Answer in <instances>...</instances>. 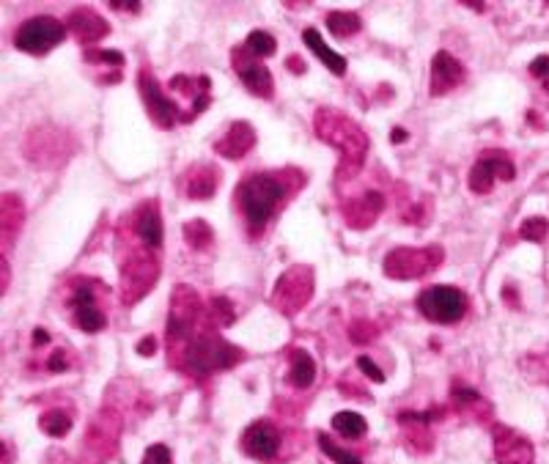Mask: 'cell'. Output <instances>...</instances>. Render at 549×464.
<instances>
[{
	"instance_id": "cell-43",
	"label": "cell",
	"mask_w": 549,
	"mask_h": 464,
	"mask_svg": "<svg viewBox=\"0 0 549 464\" xmlns=\"http://www.w3.org/2000/svg\"><path fill=\"white\" fill-rule=\"evenodd\" d=\"M108 6L113 11H130V14H138L140 11V3H135V0H110Z\"/></svg>"
},
{
	"instance_id": "cell-41",
	"label": "cell",
	"mask_w": 549,
	"mask_h": 464,
	"mask_svg": "<svg viewBox=\"0 0 549 464\" xmlns=\"http://www.w3.org/2000/svg\"><path fill=\"white\" fill-rule=\"evenodd\" d=\"M357 368H360V371H363V377H368L371 382H385V371H382V368H379L368 355L357 357Z\"/></svg>"
},
{
	"instance_id": "cell-34",
	"label": "cell",
	"mask_w": 549,
	"mask_h": 464,
	"mask_svg": "<svg viewBox=\"0 0 549 464\" xmlns=\"http://www.w3.org/2000/svg\"><path fill=\"white\" fill-rule=\"evenodd\" d=\"M245 47H248L256 58H270V55H275V50H278V42H275L272 33L253 31L248 39H245Z\"/></svg>"
},
{
	"instance_id": "cell-8",
	"label": "cell",
	"mask_w": 549,
	"mask_h": 464,
	"mask_svg": "<svg viewBox=\"0 0 549 464\" xmlns=\"http://www.w3.org/2000/svg\"><path fill=\"white\" fill-rule=\"evenodd\" d=\"M313 286H316L313 267H308V264H294L272 286L270 305L275 311L283 313V316H294V313H300L305 305L311 303Z\"/></svg>"
},
{
	"instance_id": "cell-37",
	"label": "cell",
	"mask_w": 549,
	"mask_h": 464,
	"mask_svg": "<svg viewBox=\"0 0 549 464\" xmlns=\"http://www.w3.org/2000/svg\"><path fill=\"white\" fill-rule=\"evenodd\" d=\"M209 313H212V319L217 322V327L234 324V308H231V303H228L226 297H215V300L209 303Z\"/></svg>"
},
{
	"instance_id": "cell-31",
	"label": "cell",
	"mask_w": 549,
	"mask_h": 464,
	"mask_svg": "<svg viewBox=\"0 0 549 464\" xmlns=\"http://www.w3.org/2000/svg\"><path fill=\"white\" fill-rule=\"evenodd\" d=\"M327 28L338 39H346V36H355L363 28V20L357 17L355 11H330L327 14Z\"/></svg>"
},
{
	"instance_id": "cell-6",
	"label": "cell",
	"mask_w": 549,
	"mask_h": 464,
	"mask_svg": "<svg viewBox=\"0 0 549 464\" xmlns=\"http://www.w3.org/2000/svg\"><path fill=\"white\" fill-rule=\"evenodd\" d=\"M108 286L97 278H77L69 286V311L72 322L83 333L94 335L108 327Z\"/></svg>"
},
{
	"instance_id": "cell-44",
	"label": "cell",
	"mask_w": 549,
	"mask_h": 464,
	"mask_svg": "<svg viewBox=\"0 0 549 464\" xmlns=\"http://www.w3.org/2000/svg\"><path fill=\"white\" fill-rule=\"evenodd\" d=\"M138 352L143 357H151V355H154V352H157V341H154L151 335H149V338H143V341H140V344H138Z\"/></svg>"
},
{
	"instance_id": "cell-42",
	"label": "cell",
	"mask_w": 549,
	"mask_h": 464,
	"mask_svg": "<svg viewBox=\"0 0 549 464\" xmlns=\"http://www.w3.org/2000/svg\"><path fill=\"white\" fill-rule=\"evenodd\" d=\"M69 368V355L66 352H53L47 360V371H66Z\"/></svg>"
},
{
	"instance_id": "cell-39",
	"label": "cell",
	"mask_w": 549,
	"mask_h": 464,
	"mask_svg": "<svg viewBox=\"0 0 549 464\" xmlns=\"http://www.w3.org/2000/svg\"><path fill=\"white\" fill-rule=\"evenodd\" d=\"M349 338H352L355 344H368V341H374V338H377V324L355 322L352 327H349Z\"/></svg>"
},
{
	"instance_id": "cell-22",
	"label": "cell",
	"mask_w": 549,
	"mask_h": 464,
	"mask_svg": "<svg viewBox=\"0 0 549 464\" xmlns=\"http://www.w3.org/2000/svg\"><path fill=\"white\" fill-rule=\"evenodd\" d=\"M434 412H401L399 426L404 429V448L415 454H429L434 437L429 432V423Z\"/></svg>"
},
{
	"instance_id": "cell-2",
	"label": "cell",
	"mask_w": 549,
	"mask_h": 464,
	"mask_svg": "<svg viewBox=\"0 0 549 464\" xmlns=\"http://www.w3.org/2000/svg\"><path fill=\"white\" fill-rule=\"evenodd\" d=\"M313 132L316 138L333 146L338 157V168H335V179L338 182H352L357 173L363 171V162L368 154V135L363 127L352 121L346 113L333 108H319L313 116Z\"/></svg>"
},
{
	"instance_id": "cell-29",
	"label": "cell",
	"mask_w": 549,
	"mask_h": 464,
	"mask_svg": "<svg viewBox=\"0 0 549 464\" xmlns=\"http://www.w3.org/2000/svg\"><path fill=\"white\" fill-rule=\"evenodd\" d=\"M333 429L335 434H341L346 440H360L363 434L368 432V423L363 415H357V412H338L333 418Z\"/></svg>"
},
{
	"instance_id": "cell-11",
	"label": "cell",
	"mask_w": 549,
	"mask_h": 464,
	"mask_svg": "<svg viewBox=\"0 0 549 464\" xmlns=\"http://www.w3.org/2000/svg\"><path fill=\"white\" fill-rule=\"evenodd\" d=\"M138 91L140 99H143V108L149 113V119L154 121L160 130H173V124L182 121V108L162 91V86L157 83V77L151 75L149 66H140Z\"/></svg>"
},
{
	"instance_id": "cell-26",
	"label": "cell",
	"mask_w": 549,
	"mask_h": 464,
	"mask_svg": "<svg viewBox=\"0 0 549 464\" xmlns=\"http://www.w3.org/2000/svg\"><path fill=\"white\" fill-rule=\"evenodd\" d=\"M22 223H25V204L17 193L3 195L0 204V234H3V248H9L11 242L20 234Z\"/></svg>"
},
{
	"instance_id": "cell-1",
	"label": "cell",
	"mask_w": 549,
	"mask_h": 464,
	"mask_svg": "<svg viewBox=\"0 0 549 464\" xmlns=\"http://www.w3.org/2000/svg\"><path fill=\"white\" fill-rule=\"evenodd\" d=\"M305 179L300 171H261L248 173L237 187V209L250 237H261L272 217L278 215L294 190H300Z\"/></svg>"
},
{
	"instance_id": "cell-3",
	"label": "cell",
	"mask_w": 549,
	"mask_h": 464,
	"mask_svg": "<svg viewBox=\"0 0 549 464\" xmlns=\"http://www.w3.org/2000/svg\"><path fill=\"white\" fill-rule=\"evenodd\" d=\"M168 357H171V366L179 368L182 374L209 377L215 371H226V368H234L237 363H242L245 352L239 346L228 344L226 338L217 333L215 319H209L179 352H173Z\"/></svg>"
},
{
	"instance_id": "cell-16",
	"label": "cell",
	"mask_w": 549,
	"mask_h": 464,
	"mask_svg": "<svg viewBox=\"0 0 549 464\" xmlns=\"http://www.w3.org/2000/svg\"><path fill=\"white\" fill-rule=\"evenodd\" d=\"M382 212H385V193H379V190H366L363 195L341 201V215H344L346 226L357 228V231L374 226Z\"/></svg>"
},
{
	"instance_id": "cell-13",
	"label": "cell",
	"mask_w": 549,
	"mask_h": 464,
	"mask_svg": "<svg viewBox=\"0 0 549 464\" xmlns=\"http://www.w3.org/2000/svg\"><path fill=\"white\" fill-rule=\"evenodd\" d=\"M231 64H234V72L239 75V80L245 83L253 97L270 99L275 94V80H272V72L267 66L261 64L256 55L250 53L245 44H239L231 50Z\"/></svg>"
},
{
	"instance_id": "cell-33",
	"label": "cell",
	"mask_w": 549,
	"mask_h": 464,
	"mask_svg": "<svg viewBox=\"0 0 549 464\" xmlns=\"http://www.w3.org/2000/svg\"><path fill=\"white\" fill-rule=\"evenodd\" d=\"M316 443H319V448H322L327 459H333V464H363L360 456L352 454V451H346V448H341L338 443H333V440H330V434L322 432L319 437H316Z\"/></svg>"
},
{
	"instance_id": "cell-28",
	"label": "cell",
	"mask_w": 549,
	"mask_h": 464,
	"mask_svg": "<svg viewBox=\"0 0 549 464\" xmlns=\"http://www.w3.org/2000/svg\"><path fill=\"white\" fill-rule=\"evenodd\" d=\"M316 379V363L305 349H294L289 355V385L297 390L311 388Z\"/></svg>"
},
{
	"instance_id": "cell-23",
	"label": "cell",
	"mask_w": 549,
	"mask_h": 464,
	"mask_svg": "<svg viewBox=\"0 0 549 464\" xmlns=\"http://www.w3.org/2000/svg\"><path fill=\"white\" fill-rule=\"evenodd\" d=\"M220 184V171L215 165H193L182 173V193L190 201H206L217 193Z\"/></svg>"
},
{
	"instance_id": "cell-46",
	"label": "cell",
	"mask_w": 549,
	"mask_h": 464,
	"mask_svg": "<svg viewBox=\"0 0 549 464\" xmlns=\"http://www.w3.org/2000/svg\"><path fill=\"white\" fill-rule=\"evenodd\" d=\"M286 64H289V69L294 72V75H305V61H302V58H297V55H291Z\"/></svg>"
},
{
	"instance_id": "cell-36",
	"label": "cell",
	"mask_w": 549,
	"mask_h": 464,
	"mask_svg": "<svg viewBox=\"0 0 549 464\" xmlns=\"http://www.w3.org/2000/svg\"><path fill=\"white\" fill-rule=\"evenodd\" d=\"M549 234V223L544 217H528L522 226H519V237L528 239V242H544Z\"/></svg>"
},
{
	"instance_id": "cell-35",
	"label": "cell",
	"mask_w": 549,
	"mask_h": 464,
	"mask_svg": "<svg viewBox=\"0 0 549 464\" xmlns=\"http://www.w3.org/2000/svg\"><path fill=\"white\" fill-rule=\"evenodd\" d=\"M83 58H86V64H102V66H110L116 75H124L121 69H124V55L119 53V50H86L83 53Z\"/></svg>"
},
{
	"instance_id": "cell-27",
	"label": "cell",
	"mask_w": 549,
	"mask_h": 464,
	"mask_svg": "<svg viewBox=\"0 0 549 464\" xmlns=\"http://www.w3.org/2000/svg\"><path fill=\"white\" fill-rule=\"evenodd\" d=\"M302 42L311 47V53L316 55V58H319V61H322L333 75L338 77L346 75V66H349L346 64V58L341 53H335L333 47H327V42L322 39V33L316 31V28H305V31H302Z\"/></svg>"
},
{
	"instance_id": "cell-40",
	"label": "cell",
	"mask_w": 549,
	"mask_h": 464,
	"mask_svg": "<svg viewBox=\"0 0 549 464\" xmlns=\"http://www.w3.org/2000/svg\"><path fill=\"white\" fill-rule=\"evenodd\" d=\"M530 75L539 80V86L549 94V55H539L530 61Z\"/></svg>"
},
{
	"instance_id": "cell-12",
	"label": "cell",
	"mask_w": 549,
	"mask_h": 464,
	"mask_svg": "<svg viewBox=\"0 0 549 464\" xmlns=\"http://www.w3.org/2000/svg\"><path fill=\"white\" fill-rule=\"evenodd\" d=\"M517 176V165L511 162L506 152H500V149H486L481 152V157L475 160V165L470 168V190L478 195H486L495 182H511Z\"/></svg>"
},
{
	"instance_id": "cell-20",
	"label": "cell",
	"mask_w": 549,
	"mask_h": 464,
	"mask_svg": "<svg viewBox=\"0 0 549 464\" xmlns=\"http://www.w3.org/2000/svg\"><path fill=\"white\" fill-rule=\"evenodd\" d=\"M464 83V66L459 58H453L451 53H440L431 58V77H429V91L434 97H442L453 88H459Z\"/></svg>"
},
{
	"instance_id": "cell-15",
	"label": "cell",
	"mask_w": 549,
	"mask_h": 464,
	"mask_svg": "<svg viewBox=\"0 0 549 464\" xmlns=\"http://www.w3.org/2000/svg\"><path fill=\"white\" fill-rule=\"evenodd\" d=\"M121 421L113 410H102L91 423L86 437V451L91 454V464L105 462L108 456H113L116 443H119Z\"/></svg>"
},
{
	"instance_id": "cell-32",
	"label": "cell",
	"mask_w": 549,
	"mask_h": 464,
	"mask_svg": "<svg viewBox=\"0 0 549 464\" xmlns=\"http://www.w3.org/2000/svg\"><path fill=\"white\" fill-rule=\"evenodd\" d=\"M39 429H42L47 437L61 440V437H66V434L72 432V418H69V412L64 410H50L39 418Z\"/></svg>"
},
{
	"instance_id": "cell-4",
	"label": "cell",
	"mask_w": 549,
	"mask_h": 464,
	"mask_svg": "<svg viewBox=\"0 0 549 464\" xmlns=\"http://www.w3.org/2000/svg\"><path fill=\"white\" fill-rule=\"evenodd\" d=\"M160 278V259L157 250L138 242L135 248H124V256H119V286L121 303L135 305L154 289Z\"/></svg>"
},
{
	"instance_id": "cell-47",
	"label": "cell",
	"mask_w": 549,
	"mask_h": 464,
	"mask_svg": "<svg viewBox=\"0 0 549 464\" xmlns=\"http://www.w3.org/2000/svg\"><path fill=\"white\" fill-rule=\"evenodd\" d=\"M0 267H3V292L9 289V261H6V256L0 259Z\"/></svg>"
},
{
	"instance_id": "cell-7",
	"label": "cell",
	"mask_w": 549,
	"mask_h": 464,
	"mask_svg": "<svg viewBox=\"0 0 549 464\" xmlns=\"http://www.w3.org/2000/svg\"><path fill=\"white\" fill-rule=\"evenodd\" d=\"M445 261V250L440 245H426V248H393L382 261V272L393 281H418L429 275Z\"/></svg>"
},
{
	"instance_id": "cell-10",
	"label": "cell",
	"mask_w": 549,
	"mask_h": 464,
	"mask_svg": "<svg viewBox=\"0 0 549 464\" xmlns=\"http://www.w3.org/2000/svg\"><path fill=\"white\" fill-rule=\"evenodd\" d=\"M66 25L61 20H55L50 14H39L25 20L14 33V47L20 53L28 55H47L53 47L64 42Z\"/></svg>"
},
{
	"instance_id": "cell-17",
	"label": "cell",
	"mask_w": 549,
	"mask_h": 464,
	"mask_svg": "<svg viewBox=\"0 0 549 464\" xmlns=\"http://www.w3.org/2000/svg\"><path fill=\"white\" fill-rule=\"evenodd\" d=\"M242 451L250 459H259V462H270L280 451V432L275 429V423L270 421H256L250 423L245 434H242Z\"/></svg>"
},
{
	"instance_id": "cell-38",
	"label": "cell",
	"mask_w": 549,
	"mask_h": 464,
	"mask_svg": "<svg viewBox=\"0 0 549 464\" xmlns=\"http://www.w3.org/2000/svg\"><path fill=\"white\" fill-rule=\"evenodd\" d=\"M140 464H173L171 448L162 443H154L146 448V454H143V462Z\"/></svg>"
},
{
	"instance_id": "cell-9",
	"label": "cell",
	"mask_w": 549,
	"mask_h": 464,
	"mask_svg": "<svg viewBox=\"0 0 549 464\" xmlns=\"http://www.w3.org/2000/svg\"><path fill=\"white\" fill-rule=\"evenodd\" d=\"M467 305V294L456 286H429L418 294V311L434 324L462 322Z\"/></svg>"
},
{
	"instance_id": "cell-30",
	"label": "cell",
	"mask_w": 549,
	"mask_h": 464,
	"mask_svg": "<svg viewBox=\"0 0 549 464\" xmlns=\"http://www.w3.org/2000/svg\"><path fill=\"white\" fill-rule=\"evenodd\" d=\"M182 237L193 250H206L209 245H212L215 234H212V228H209L206 220L195 217V220H187V223L182 226Z\"/></svg>"
},
{
	"instance_id": "cell-18",
	"label": "cell",
	"mask_w": 549,
	"mask_h": 464,
	"mask_svg": "<svg viewBox=\"0 0 549 464\" xmlns=\"http://www.w3.org/2000/svg\"><path fill=\"white\" fill-rule=\"evenodd\" d=\"M127 223H130L132 234L138 242L143 245H149V248L160 250L162 245V217H160V204L149 198V201H143L132 209V215L127 217Z\"/></svg>"
},
{
	"instance_id": "cell-45",
	"label": "cell",
	"mask_w": 549,
	"mask_h": 464,
	"mask_svg": "<svg viewBox=\"0 0 549 464\" xmlns=\"http://www.w3.org/2000/svg\"><path fill=\"white\" fill-rule=\"evenodd\" d=\"M44 344H50V333H47L44 327H36V330H33V346H44Z\"/></svg>"
},
{
	"instance_id": "cell-5",
	"label": "cell",
	"mask_w": 549,
	"mask_h": 464,
	"mask_svg": "<svg viewBox=\"0 0 549 464\" xmlns=\"http://www.w3.org/2000/svg\"><path fill=\"white\" fill-rule=\"evenodd\" d=\"M209 319L212 313L206 311L193 286H176L171 297V313H168V330H165L168 355L179 352Z\"/></svg>"
},
{
	"instance_id": "cell-25",
	"label": "cell",
	"mask_w": 549,
	"mask_h": 464,
	"mask_svg": "<svg viewBox=\"0 0 549 464\" xmlns=\"http://www.w3.org/2000/svg\"><path fill=\"white\" fill-rule=\"evenodd\" d=\"M453 407L462 418H470L475 423L495 421V407L473 388H453Z\"/></svg>"
},
{
	"instance_id": "cell-19",
	"label": "cell",
	"mask_w": 549,
	"mask_h": 464,
	"mask_svg": "<svg viewBox=\"0 0 549 464\" xmlns=\"http://www.w3.org/2000/svg\"><path fill=\"white\" fill-rule=\"evenodd\" d=\"M176 97H182L190 102V113H187V121H195L212 102V80L206 75L198 77H187V75H176L171 77L168 83Z\"/></svg>"
},
{
	"instance_id": "cell-48",
	"label": "cell",
	"mask_w": 549,
	"mask_h": 464,
	"mask_svg": "<svg viewBox=\"0 0 549 464\" xmlns=\"http://www.w3.org/2000/svg\"><path fill=\"white\" fill-rule=\"evenodd\" d=\"M404 141H407V130L396 127V130H393V143H404Z\"/></svg>"
},
{
	"instance_id": "cell-14",
	"label": "cell",
	"mask_w": 549,
	"mask_h": 464,
	"mask_svg": "<svg viewBox=\"0 0 549 464\" xmlns=\"http://www.w3.org/2000/svg\"><path fill=\"white\" fill-rule=\"evenodd\" d=\"M492 454L497 464H533L536 451L528 437L517 429H508L503 423L492 426Z\"/></svg>"
},
{
	"instance_id": "cell-21",
	"label": "cell",
	"mask_w": 549,
	"mask_h": 464,
	"mask_svg": "<svg viewBox=\"0 0 549 464\" xmlns=\"http://www.w3.org/2000/svg\"><path fill=\"white\" fill-rule=\"evenodd\" d=\"M66 28L75 33V39L83 47H88L91 50V44L102 42L105 36L110 33V25L105 17H99V11L94 9H75L69 11V17H66Z\"/></svg>"
},
{
	"instance_id": "cell-24",
	"label": "cell",
	"mask_w": 549,
	"mask_h": 464,
	"mask_svg": "<svg viewBox=\"0 0 549 464\" xmlns=\"http://www.w3.org/2000/svg\"><path fill=\"white\" fill-rule=\"evenodd\" d=\"M253 146H256V130L248 121H234L226 135L215 143V152L226 160H242V157H248Z\"/></svg>"
}]
</instances>
